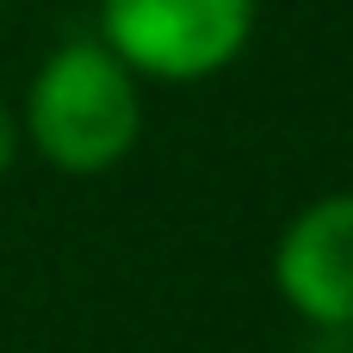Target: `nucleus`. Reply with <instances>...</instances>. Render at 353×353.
<instances>
[{
	"mask_svg": "<svg viewBox=\"0 0 353 353\" xmlns=\"http://www.w3.org/2000/svg\"><path fill=\"white\" fill-rule=\"evenodd\" d=\"M0 6H6V0H0Z\"/></svg>",
	"mask_w": 353,
	"mask_h": 353,
	"instance_id": "5",
	"label": "nucleus"
},
{
	"mask_svg": "<svg viewBox=\"0 0 353 353\" xmlns=\"http://www.w3.org/2000/svg\"><path fill=\"white\" fill-rule=\"evenodd\" d=\"M130 74L205 81L230 68L254 37V0H99L93 31Z\"/></svg>",
	"mask_w": 353,
	"mask_h": 353,
	"instance_id": "2",
	"label": "nucleus"
},
{
	"mask_svg": "<svg viewBox=\"0 0 353 353\" xmlns=\"http://www.w3.org/2000/svg\"><path fill=\"white\" fill-rule=\"evenodd\" d=\"M273 279L279 298L316 323V329H353V192H329L316 205H304L279 248H273Z\"/></svg>",
	"mask_w": 353,
	"mask_h": 353,
	"instance_id": "3",
	"label": "nucleus"
},
{
	"mask_svg": "<svg viewBox=\"0 0 353 353\" xmlns=\"http://www.w3.org/2000/svg\"><path fill=\"white\" fill-rule=\"evenodd\" d=\"M19 130L56 174H105L137 149L143 130L137 74L99 37H68L31 74Z\"/></svg>",
	"mask_w": 353,
	"mask_h": 353,
	"instance_id": "1",
	"label": "nucleus"
},
{
	"mask_svg": "<svg viewBox=\"0 0 353 353\" xmlns=\"http://www.w3.org/2000/svg\"><path fill=\"white\" fill-rule=\"evenodd\" d=\"M12 155H19V112L0 99V174L12 168Z\"/></svg>",
	"mask_w": 353,
	"mask_h": 353,
	"instance_id": "4",
	"label": "nucleus"
}]
</instances>
